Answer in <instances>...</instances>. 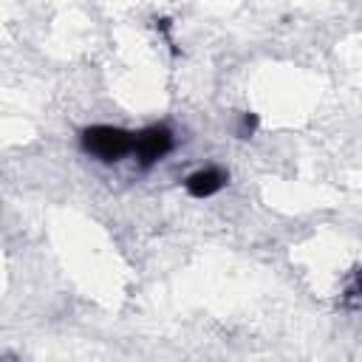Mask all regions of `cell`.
<instances>
[{
	"label": "cell",
	"mask_w": 362,
	"mask_h": 362,
	"mask_svg": "<svg viewBox=\"0 0 362 362\" xmlns=\"http://www.w3.org/2000/svg\"><path fill=\"white\" fill-rule=\"evenodd\" d=\"M175 147V136L167 124H147L133 136V156L141 170L158 164L164 156H170Z\"/></svg>",
	"instance_id": "cell-2"
},
{
	"label": "cell",
	"mask_w": 362,
	"mask_h": 362,
	"mask_svg": "<svg viewBox=\"0 0 362 362\" xmlns=\"http://www.w3.org/2000/svg\"><path fill=\"white\" fill-rule=\"evenodd\" d=\"M226 181H229V175L221 167H204L184 178V189L192 198H212L215 192H221L226 187Z\"/></svg>",
	"instance_id": "cell-3"
},
{
	"label": "cell",
	"mask_w": 362,
	"mask_h": 362,
	"mask_svg": "<svg viewBox=\"0 0 362 362\" xmlns=\"http://www.w3.org/2000/svg\"><path fill=\"white\" fill-rule=\"evenodd\" d=\"M133 136L136 133L113 127V124H90L79 133V147L85 156L102 164H116L133 153Z\"/></svg>",
	"instance_id": "cell-1"
},
{
	"label": "cell",
	"mask_w": 362,
	"mask_h": 362,
	"mask_svg": "<svg viewBox=\"0 0 362 362\" xmlns=\"http://www.w3.org/2000/svg\"><path fill=\"white\" fill-rule=\"evenodd\" d=\"M257 113H240V122H238V136L240 139H249V136H255V130H257Z\"/></svg>",
	"instance_id": "cell-4"
},
{
	"label": "cell",
	"mask_w": 362,
	"mask_h": 362,
	"mask_svg": "<svg viewBox=\"0 0 362 362\" xmlns=\"http://www.w3.org/2000/svg\"><path fill=\"white\" fill-rule=\"evenodd\" d=\"M348 297H362V269L354 274V283L348 286Z\"/></svg>",
	"instance_id": "cell-5"
}]
</instances>
